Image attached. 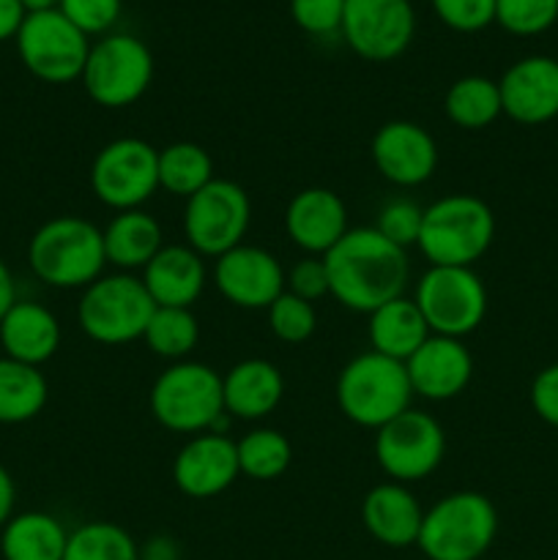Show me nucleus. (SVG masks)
Wrapping results in <instances>:
<instances>
[{"mask_svg":"<svg viewBox=\"0 0 558 560\" xmlns=\"http://www.w3.org/2000/svg\"><path fill=\"white\" fill-rule=\"evenodd\" d=\"M328 293L350 312L370 315L405 295L410 282L408 249L383 238L375 228H353L323 257Z\"/></svg>","mask_w":558,"mask_h":560,"instance_id":"1","label":"nucleus"},{"mask_svg":"<svg viewBox=\"0 0 558 560\" xmlns=\"http://www.w3.org/2000/svg\"><path fill=\"white\" fill-rule=\"evenodd\" d=\"M27 266L47 288L85 290L107 266L102 230L74 213L49 219L27 244Z\"/></svg>","mask_w":558,"mask_h":560,"instance_id":"2","label":"nucleus"},{"mask_svg":"<svg viewBox=\"0 0 558 560\" xmlns=\"http://www.w3.org/2000/svg\"><path fill=\"white\" fill-rule=\"evenodd\" d=\"M496 238V217L476 195H446L425 208L419 252L430 266L474 268Z\"/></svg>","mask_w":558,"mask_h":560,"instance_id":"3","label":"nucleus"},{"mask_svg":"<svg viewBox=\"0 0 558 560\" xmlns=\"http://www.w3.org/2000/svg\"><path fill=\"white\" fill-rule=\"evenodd\" d=\"M337 405L345 419L364 430H381L410 408L414 388L403 361L367 350L342 366L337 377Z\"/></svg>","mask_w":558,"mask_h":560,"instance_id":"4","label":"nucleus"},{"mask_svg":"<svg viewBox=\"0 0 558 560\" xmlns=\"http://www.w3.org/2000/svg\"><path fill=\"white\" fill-rule=\"evenodd\" d=\"M498 536V512L481 492L463 490L432 503L416 547L427 560H479Z\"/></svg>","mask_w":558,"mask_h":560,"instance_id":"5","label":"nucleus"},{"mask_svg":"<svg viewBox=\"0 0 558 560\" xmlns=\"http://www.w3.org/2000/svg\"><path fill=\"white\" fill-rule=\"evenodd\" d=\"M148 405L164 430L178 435L211 432L224 416L222 375L200 361H175L153 381Z\"/></svg>","mask_w":558,"mask_h":560,"instance_id":"6","label":"nucleus"},{"mask_svg":"<svg viewBox=\"0 0 558 560\" xmlns=\"http://www.w3.org/2000/svg\"><path fill=\"white\" fill-rule=\"evenodd\" d=\"M153 299L135 273H104L82 290L77 323L82 334L98 345H126L142 339L151 320Z\"/></svg>","mask_w":558,"mask_h":560,"instance_id":"7","label":"nucleus"},{"mask_svg":"<svg viewBox=\"0 0 558 560\" xmlns=\"http://www.w3.org/2000/svg\"><path fill=\"white\" fill-rule=\"evenodd\" d=\"M82 88L98 107L124 109L140 102L153 82V52L131 33H107L91 44Z\"/></svg>","mask_w":558,"mask_h":560,"instance_id":"8","label":"nucleus"},{"mask_svg":"<svg viewBox=\"0 0 558 560\" xmlns=\"http://www.w3.org/2000/svg\"><path fill=\"white\" fill-rule=\"evenodd\" d=\"M414 301L438 337L465 339L487 315V288L474 268L430 266L416 282Z\"/></svg>","mask_w":558,"mask_h":560,"instance_id":"9","label":"nucleus"},{"mask_svg":"<svg viewBox=\"0 0 558 560\" xmlns=\"http://www.w3.org/2000/svg\"><path fill=\"white\" fill-rule=\"evenodd\" d=\"M91 189L113 211L142 208L159 189V151L140 137H118L93 156Z\"/></svg>","mask_w":558,"mask_h":560,"instance_id":"10","label":"nucleus"},{"mask_svg":"<svg viewBox=\"0 0 558 560\" xmlns=\"http://www.w3.org/2000/svg\"><path fill=\"white\" fill-rule=\"evenodd\" d=\"M252 222L249 195L235 180L213 178L186 200L184 235L186 244L202 257H222L244 244Z\"/></svg>","mask_w":558,"mask_h":560,"instance_id":"11","label":"nucleus"},{"mask_svg":"<svg viewBox=\"0 0 558 560\" xmlns=\"http://www.w3.org/2000/svg\"><path fill=\"white\" fill-rule=\"evenodd\" d=\"M16 52L36 80L66 85L82 77L91 42L58 9L27 14L16 33Z\"/></svg>","mask_w":558,"mask_h":560,"instance_id":"12","label":"nucleus"},{"mask_svg":"<svg viewBox=\"0 0 558 560\" xmlns=\"http://www.w3.org/2000/svg\"><path fill=\"white\" fill-rule=\"evenodd\" d=\"M446 454L441 421L425 410L408 408L375 430V459L383 474L399 485H414L435 474Z\"/></svg>","mask_w":558,"mask_h":560,"instance_id":"13","label":"nucleus"},{"mask_svg":"<svg viewBox=\"0 0 558 560\" xmlns=\"http://www.w3.org/2000/svg\"><path fill=\"white\" fill-rule=\"evenodd\" d=\"M339 33L359 58L388 63L414 42L416 11L410 0H345Z\"/></svg>","mask_w":558,"mask_h":560,"instance_id":"14","label":"nucleus"},{"mask_svg":"<svg viewBox=\"0 0 558 560\" xmlns=\"http://www.w3.org/2000/svg\"><path fill=\"white\" fill-rule=\"evenodd\" d=\"M213 284L239 310H268L288 290L284 268L263 246L239 244L213 262Z\"/></svg>","mask_w":558,"mask_h":560,"instance_id":"15","label":"nucleus"},{"mask_svg":"<svg viewBox=\"0 0 558 560\" xmlns=\"http://www.w3.org/2000/svg\"><path fill=\"white\" fill-rule=\"evenodd\" d=\"M372 164L394 186L414 189L438 170V142L414 120H388L372 137Z\"/></svg>","mask_w":558,"mask_h":560,"instance_id":"16","label":"nucleus"},{"mask_svg":"<svg viewBox=\"0 0 558 560\" xmlns=\"http://www.w3.org/2000/svg\"><path fill=\"white\" fill-rule=\"evenodd\" d=\"M241 476L235 441L217 432L191 435L173 459V481L186 498L206 501L222 495Z\"/></svg>","mask_w":558,"mask_h":560,"instance_id":"17","label":"nucleus"},{"mask_svg":"<svg viewBox=\"0 0 558 560\" xmlns=\"http://www.w3.org/2000/svg\"><path fill=\"white\" fill-rule=\"evenodd\" d=\"M414 397L449 402L468 388L474 377V355L463 339L430 334L425 345L405 361Z\"/></svg>","mask_w":558,"mask_h":560,"instance_id":"18","label":"nucleus"},{"mask_svg":"<svg viewBox=\"0 0 558 560\" xmlns=\"http://www.w3.org/2000/svg\"><path fill=\"white\" fill-rule=\"evenodd\" d=\"M348 230V206L326 186L301 189L284 208V233L310 257H326Z\"/></svg>","mask_w":558,"mask_h":560,"instance_id":"19","label":"nucleus"},{"mask_svg":"<svg viewBox=\"0 0 558 560\" xmlns=\"http://www.w3.org/2000/svg\"><path fill=\"white\" fill-rule=\"evenodd\" d=\"M503 115L523 126L547 124L558 115V60L531 55L503 71L501 82Z\"/></svg>","mask_w":558,"mask_h":560,"instance_id":"20","label":"nucleus"},{"mask_svg":"<svg viewBox=\"0 0 558 560\" xmlns=\"http://www.w3.org/2000/svg\"><path fill=\"white\" fill-rule=\"evenodd\" d=\"M425 520L419 498L408 490V485L399 481H383L372 487L361 501V523L367 534L383 547L392 550H405L416 545Z\"/></svg>","mask_w":558,"mask_h":560,"instance_id":"21","label":"nucleus"},{"mask_svg":"<svg viewBox=\"0 0 558 560\" xmlns=\"http://www.w3.org/2000/svg\"><path fill=\"white\" fill-rule=\"evenodd\" d=\"M142 284L156 306H184L191 310L206 290V260L189 244H170L156 252L142 268Z\"/></svg>","mask_w":558,"mask_h":560,"instance_id":"22","label":"nucleus"},{"mask_svg":"<svg viewBox=\"0 0 558 560\" xmlns=\"http://www.w3.org/2000/svg\"><path fill=\"white\" fill-rule=\"evenodd\" d=\"M60 323L53 310L38 301H20L0 320V348L5 359L42 366L60 350Z\"/></svg>","mask_w":558,"mask_h":560,"instance_id":"23","label":"nucleus"},{"mask_svg":"<svg viewBox=\"0 0 558 560\" xmlns=\"http://www.w3.org/2000/svg\"><path fill=\"white\" fill-rule=\"evenodd\" d=\"M222 397L230 419L260 421L282 402L284 377L271 361L244 359L222 375Z\"/></svg>","mask_w":558,"mask_h":560,"instance_id":"24","label":"nucleus"},{"mask_svg":"<svg viewBox=\"0 0 558 560\" xmlns=\"http://www.w3.org/2000/svg\"><path fill=\"white\" fill-rule=\"evenodd\" d=\"M102 235L107 262L126 273L146 268L164 246L162 224L142 208L115 213L107 228L102 230Z\"/></svg>","mask_w":558,"mask_h":560,"instance_id":"25","label":"nucleus"},{"mask_svg":"<svg viewBox=\"0 0 558 560\" xmlns=\"http://www.w3.org/2000/svg\"><path fill=\"white\" fill-rule=\"evenodd\" d=\"M367 334H370V345L375 353L405 364L430 339V326L421 317L416 301L408 299V295H399V299L370 312Z\"/></svg>","mask_w":558,"mask_h":560,"instance_id":"26","label":"nucleus"},{"mask_svg":"<svg viewBox=\"0 0 558 560\" xmlns=\"http://www.w3.org/2000/svg\"><path fill=\"white\" fill-rule=\"evenodd\" d=\"M69 530L47 512H20L0 530L3 560H63Z\"/></svg>","mask_w":558,"mask_h":560,"instance_id":"27","label":"nucleus"},{"mask_svg":"<svg viewBox=\"0 0 558 560\" xmlns=\"http://www.w3.org/2000/svg\"><path fill=\"white\" fill-rule=\"evenodd\" d=\"M49 399L47 377L38 366L0 355V424H25Z\"/></svg>","mask_w":558,"mask_h":560,"instance_id":"28","label":"nucleus"},{"mask_svg":"<svg viewBox=\"0 0 558 560\" xmlns=\"http://www.w3.org/2000/svg\"><path fill=\"white\" fill-rule=\"evenodd\" d=\"M443 113L465 131L487 129L492 120H498V115H503L498 82L481 74L460 77L443 96Z\"/></svg>","mask_w":558,"mask_h":560,"instance_id":"29","label":"nucleus"},{"mask_svg":"<svg viewBox=\"0 0 558 560\" xmlns=\"http://www.w3.org/2000/svg\"><path fill=\"white\" fill-rule=\"evenodd\" d=\"M213 178L217 175H213L211 153L197 142L181 140L159 151V189L189 200Z\"/></svg>","mask_w":558,"mask_h":560,"instance_id":"30","label":"nucleus"},{"mask_svg":"<svg viewBox=\"0 0 558 560\" xmlns=\"http://www.w3.org/2000/svg\"><path fill=\"white\" fill-rule=\"evenodd\" d=\"M63 560H142L135 536L118 523L91 520L69 530Z\"/></svg>","mask_w":558,"mask_h":560,"instance_id":"31","label":"nucleus"},{"mask_svg":"<svg viewBox=\"0 0 558 560\" xmlns=\"http://www.w3.org/2000/svg\"><path fill=\"white\" fill-rule=\"evenodd\" d=\"M142 339L159 359L186 361V355L197 348V339H200V323H197L195 312L184 310V306H156Z\"/></svg>","mask_w":558,"mask_h":560,"instance_id":"32","label":"nucleus"},{"mask_svg":"<svg viewBox=\"0 0 558 560\" xmlns=\"http://www.w3.org/2000/svg\"><path fill=\"white\" fill-rule=\"evenodd\" d=\"M239 468L241 476H249L255 481H274L290 468L293 459V446L288 438L271 427H257V430L246 432L239 443Z\"/></svg>","mask_w":558,"mask_h":560,"instance_id":"33","label":"nucleus"},{"mask_svg":"<svg viewBox=\"0 0 558 560\" xmlns=\"http://www.w3.org/2000/svg\"><path fill=\"white\" fill-rule=\"evenodd\" d=\"M268 328L279 342L301 345L315 334L317 328V310L310 301L299 299V295L284 290L277 301L266 310Z\"/></svg>","mask_w":558,"mask_h":560,"instance_id":"34","label":"nucleus"},{"mask_svg":"<svg viewBox=\"0 0 558 560\" xmlns=\"http://www.w3.org/2000/svg\"><path fill=\"white\" fill-rule=\"evenodd\" d=\"M558 20V0H496V22L512 36H539Z\"/></svg>","mask_w":558,"mask_h":560,"instance_id":"35","label":"nucleus"},{"mask_svg":"<svg viewBox=\"0 0 558 560\" xmlns=\"http://www.w3.org/2000/svg\"><path fill=\"white\" fill-rule=\"evenodd\" d=\"M421 217H425V208L416 206L414 200H403V197H399V200H388L386 206L381 208L375 230L383 238L392 241V244L408 249V246L419 244Z\"/></svg>","mask_w":558,"mask_h":560,"instance_id":"36","label":"nucleus"},{"mask_svg":"<svg viewBox=\"0 0 558 560\" xmlns=\"http://www.w3.org/2000/svg\"><path fill=\"white\" fill-rule=\"evenodd\" d=\"M124 0H60L58 11L85 36H102L118 22Z\"/></svg>","mask_w":558,"mask_h":560,"instance_id":"37","label":"nucleus"},{"mask_svg":"<svg viewBox=\"0 0 558 560\" xmlns=\"http://www.w3.org/2000/svg\"><path fill=\"white\" fill-rule=\"evenodd\" d=\"M438 20L457 33H479L496 22V0H430Z\"/></svg>","mask_w":558,"mask_h":560,"instance_id":"38","label":"nucleus"},{"mask_svg":"<svg viewBox=\"0 0 558 560\" xmlns=\"http://www.w3.org/2000/svg\"><path fill=\"white\" fill-rule=\"evenodd\" d=\"M345 0H290V16L310 36H332L342 27Z\"/></svg>","mask_w":558,"mask_h":560,"instance_id":"39","label":"nucleus"},{"mask_svg":"<svg viewBox=\"0 0 558 560\" xmlns=\"http://www.w3.org/2000/svg\"><path fill=\"white\" fill-rule=\"evenodd\" d=\"M284 282H288V293L299 295V299L310 301H321L323 295L328 293V271L323 257H304V260L295 262L288 273H284Z\"/></svg>","mask_w":558,"mask_h":560,"instance_id":"40","label":"nucleus"},{"mask_svg":"<svg viewBox=\"0 0 558 560\" xmlns=\"http://www.w3.org/2000/svg\"><path fill=\"white\" fill-rule=\"evenodd\" d=\"M531 408L545 424L558 427V364L545 366L531 383Z\"/></svg>","mask_w":558,"mask_h":560,"instance_id":"41","label":"nucleus"},{"mask_svg":"<svg viewBox=\"0 0 558 560\" xmlns=\"http://www.w3.org/2000/svg\"><path fill=\"white\" fill-rule=\"evenodd\" d=\"M25 16L27 11L22 9L20 0H0V42H5V38H16Z\"/></svg>","mask_w":558,"mask_h":560,"instance_id":"42","label":"nucleus"},{"mask_svg":"<svg viewBox=\"0 0 558 560\" xmlns=\"http://www.w3.org/2000/svg\"><path fill=\"white\" fill-rule=\"evenodd\" d=\"M14 506H16V485L11 479L9 470L0 465V530L3 525L14 517Z\"/></svg>","mask_w":558,"mask_h":560,"instance_id":"43","label":"nucleus"},{"mask_svg":"<svg viewBox=\"0 0 558 560\" xmlns=\"http://www.w3.org/2000/svg\"><path fill=\"white\" fill-rule=\"evenodd\" d=\"M16 304V282L11 268L5 266V260L0 257V320L5 317V312Z\"/></svg>","mask_w":558,"mask_h":560,"instance_id":"44","label":"nucleus"},{"mask_svg":"<svg viewBox=\"0 0 558 560\" xmlns=\"http://www.w3.org/2000/svg\"><path fill=\"white\" fill-rule=\"evenodd\" d=\"M142 560H178V550H175V541L167 536H156V539L148 541L140 550Z\"/></svg>","mask_w":558,"mask_h":560,"instance_id":"45","label":"nucleus"},{"mask_svg":"<svg viewBox=\"0 0 558 560\" xmlns=\"http://www.w3.org/2000/svg\"><path fill=\"white\" fill-rule=\"evenodd\" d=\"M22 9L27 11V14H36V11H49V9H58L60 0H20Z\"/></svg>","mask_w":558,"mask_h":560,"instance_id":"46","label":"nucleus"}]
</instances>
